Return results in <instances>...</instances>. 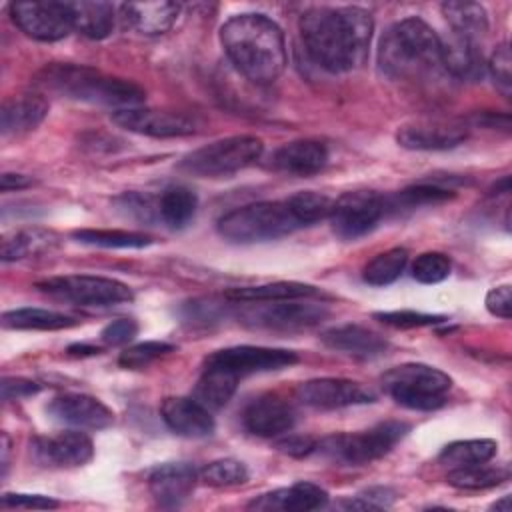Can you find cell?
Listing matches in <instances>:
<instances>
[{
  "label": "cell",
  "instance_id": "obj_29",
  "mask_svg": "<svg viewBox=\"0 0 512 512\" xmlns=\"http://www.w3.org/2000/svg\"><path fill=\"white\" fill-rule=\"evenodd\" d=\"M72 12V26L90 40L110 36L114 28V6L110 2H68Z\"/></svg>",
  "mask_w": 512,
  "mask_h": 512
},
{
  "label": "cell",
  "instance_id": "obj_10",
  "mask_svg": "<svg viewBox=\"0 0 512 512\" xmlns=\"http://www.w3.org/2000/svg\"><path fill=\"white\" fill-rule=\"evenodd\" d=\"M328 316L330 310L324 304L308 302V298L256 302V306H246L238 312L240 322L264 330H304L324 322Z\"/></svg>",
  "mask_w": 512,
  "mask_h": 512
},
{
  "label": "cell",
  "instance_id": "obj_28",
  "mask_svg": "<svg viewBox=\"0 0 512 512\" xmlns=\"http://www.w3.org/2000/svg\"><path fill=\"white\" fill-rule=\"evenodd\" d=\"M320 290L304 282H270L258 286L230 288L226 292L228 300L234 302H274V300H298V298H316Z\"/></svg>",
  "mask_w": 512,
  "mask_h": 512
},
{
  "label": "cell",
  "instance_id": "obj_9",
  "mask_svg": "<svg viewBox=\"0 0 512 512\" xmlns=\"http://www.w3.org/2000/svg\"><path fill=\"white\" fill-rule=\"evenodd\" d=\"M36 288L54 298L80 304V306H114L124 304L134 298L132 290L114 278L90 276V274H68V276H52L46 280H38Z\"/></svg>",
  "mask_w": 512,
  "mask_h": 512
},
{
  "label": "cell",
  "instance_id": "obj_55",
  "mask_svg": "<svg viewBox=\"0 0 512 512\" xmlns=\"http://www.w3.org/2000/svg\"><path fill=\"white\" fill-rule=\"evenodd\" d=\"M492 508H496V510H504V512H508L510 510V496H502V500H498L496 504H492Z\"/></svg>",
  "mask_w": 512,
  "mask_h": 512
},
{
  "label": "cell",
  "instance_id": "obj_52",
  "mask_svg": "<svg viewBox=\"0 0 512 512\" xmlns=\"http://www.w3.org/2000/svg\"><path fill=\"white\" fill-rule=\"evenodd\" d=\"M0 386H2V398L4 400L26 398V396H32L40 390V386L36 382L24 380V378H4Z\"/></svg>",
  "mask_w": 512,
  "mask_h": 512
},
{
  "label": "cell",
  "instance_id": "obj_39",
  "mask_svg": "<svg viewBox=\"0 0 512 512\" xmlns=\"http://www.w3.org/2000/svg\"><path fill=\"white\" fill-rule=\"evenodd\" d=\"M454 196V192L450 188H442L438 184H414L410 188H404L402 192L394 194L392 198L384 200V212L386 208H394V210H412L418 206H428V204H440L446 202Z\"/></svg>",
  "mask_w": 512,
  "mask_h": 512
},
{
  "label": "cell",
  "instance_id": "obj_17",
  "mask_svg": "<svg viewBox=\"0 0 512 512\" xmlns=\"http://www.w3.org/2000/svg\"><path fill=\"white\" fill-rule=\"evenodd\" d=\"M50 416L80 430H102L114 422L112 410L88 394H62L48 404Z\"/></svg>",
  "mask_w": 512,
  "mask_h": 512
},
{
  "label": "cell",
  "instance_id": "obj_49",
  "mask_svg": "<svg viewBox=\"0 0 512 512\" xmlns=\"http://www.w3.org/2000/svg\"><path fill=\"white\" fill-rule=\"evenodd\" d=\"M486 308L492 316L510 318L512 316V290L508 284L496 286L486 294Z\"/></svg>",
  "mask_w": 512,
  "mask_h": 512
},
{
  "label": "cell",
  "instance_id": "obj_38",
  "mask_svg": "<svg viewBox=\"0 0 512 512\" xmlns=\"http://www.w3.org/2000/svg\"><path fill=\"white\" fill-rule=\"evenodd\" d=\"M508 478H510V472L506 468H490L484 464L452 468L446 474V482L460 490H486L502 484Z\"/></svg>",
  "mask_w": 512,
  "mask_h": 512
},
{
  "label": "cell",
  "instance_id": "obj_15",
  "mask_svg": "<svg viewBox=\"0 0 512 512\" xmlns=\"http://www.w3.org/2000/svg\"><path fill=\"white\" fill-rule=\"evenodd\" d=\"M296 398L310 408L336 410L374 402V392L348 378H314L296 388Z\"/></svg>",
  "mask_w": 512,
  "mask_h": 512
},
{
  "label": "cell",
  "instance_id": "obj_35",
  "mask_svg": "<svg viewBox=\"0 0 512 512\" xmlns=\"http://www.w3.org/2000/svg\"><path fill=\"white\" fill-rule=\"evenodd\" d=\"M196 194L186 186H170L158 200V216L170 228H184L196 212Z\"/></svg>",
  "mask_w": 512,
  "mask_h": 512
},
{
  "label": "cell",
  "instance_id": "obj_16",
  "mask_svg": "<svg viewBox=\"0 0 512 512\" xmlns=\"http://www.w3.org/2000/svg\"><path fill=\"white\" fill-rule=\"evenodd\" d=\"M468 138V128L454 120H418L398 128L396 140L408 150H450Z\"/></svg>",
  "mask_w": 512,
  "mask_h": 512
},
{
  "label": "cell",
  "instance_id": "obj_43",
  "mask_svg": "<svg viewBox=\"0 0 512 512\" xmlns=\"http://www.w3.org/2000/svg\"><path fill=\"white\" fill-rule=\"evenodd\" d=\"M450 258L442 252H424L412 264V276L420 284H438L450 276Z\"/></svg>",
  "mask_w": 512,
  "mask_h": 512
},
{
  "label": "cell",
  "instance_id": "obj_25",
  "mask_svg": "<svg viewBox=\"0 0 512 512\" xmlns=\"http://www.w3.org/2000/svg\"><path fill=\"white\" fill-rule=\"evenodd\" d=\"M320 340L330 350H336L354 358H362V360L376 358L388 348V342L380 334L358 324L334 326L322 332Z\"/></svg>",
  "mask_w": 512,
  "mask_h": 512
},
{
  "label": "cell",
  "instance_id": "obj_33",
  "mask_svg": "<svg viewBox=\"0 0 512 512\" xmlns=\"http://www.w3.org/2000/svg\"><path fill=\"white\" fill-rule=\"evenodd\" d=\"M442 14L452 32L470 40H476L488 30V14L482 4L476 2H444Z\"/></svg>",
  "mask_w": 512,
  "mask_h": 512
},
{
  "label": "cell",
  "instance_id": "obj_51",
  "mask_svg": "<svg viewBox=\"0 0 512 512\" xmlns=\"http://www.w3.org/2000/svg\"><path fill=\"white\" fill-rule=\"evenodd\" d=\"M316 440L312 436H302V434H290V436H284L276 442V448L288 456H294V458H302V456H308L310 452L316 450Z\"/></svg>",
  "mask_w": 512,
  "mask_h": 512
},
{
  "label": "cell",
  "instance_id": "obj_32",
  "mask_svg": "<svg viewBox=\"0 0 512 512\" xmlns=\"http://www.w3.org/2000/svg\"><path fill=\"white\" fill-rule=\"evenodd\" d=\"M76 324L74 316L46 308H16L2 314V326L12 330H62Z\"/></svg>",
  "mask_w": 512,
  "mask_h": 512
},
{
  "label": "cell",
  "instance_id": "obj_53",
  "mask_svg": "<svg viewBox=\"0 0 512 512\" xmlns=\"http://www.w3.org/2000/svg\"><path fill=\"white\" fill-rule=\"evenodd\" d=\"M32 184V178L30 176H24V174H12V172H4L0 176V188L4 192H10V190H22V188H28Z\"/></svg>",
  "mask_w": 512,
  "mask_h": 512
},
{
  "label": "cell",
  "instance_id": "obj_30",
  "mask_svg": "<svg viewBox=\"0 0 512 512\" xmlns=\"http://www.w3.org/2000/svg\"><path fill=\"white\" fill-rule=\"evenodd\" d=\"M58 244V236L46 228H24L6 234L2 240V260L16 262L42 252H50Z\"/></svg>",
  "mask_w": 512,
  "mask_h": 512
},
{
  "label": "cell",
  "instance_id": "obj_11",
  "mask_svg": "<svg viewBox=\"0 0 512 512\" xmlns=\"http://www.w3.org/2000/svg\"><path fill=\"white\" fill-rule=\"evenodd\" d=\"M12 22L30 38L40 42L62 40L74 30L68 2H12L8 6Z\"/></svg>",
  "mask_w": 512,
  "mask_h": 512
},
{
  "label": "cell",
  "instance_id": "obj_40",
  "mask_svg": "<svg viewBox=\"0 0 512 512\" xmlns=\"http://www.w3.org/2000/svg\"><path fill=\"white\" fill-rule=\"evenodd\" d=\"M292 214L296 216V220L300 222V226H310L314 222L326 220L332 214V206L334 200L328 198L326 194L320 192H312V190H302L292 194L290 198H286Z\"/></svg>",
  "mask_w": 512,
  "mask_h": 512
},
{
  "label": "cell",
  "instance_id": "obj_6",
  "mask_svg": "<svg viewBox=\"0 0 512 512\" xmlns=\"http://www.w3.org/2000/svg\"><path fill=\"white\" fill-rule=\"evenodd\" d=\"M384 390L402 406L410 410H436L446 400L452 378L428 364L406 362L390 368L382 376Z\"/></svg>",
  "mask_w": 512,
  "mask_h": 512
},
{
  "label": "cell",
  "instance_id": "obj_50",
  "mask_svg": "<svg viewBox=\"0 0 512 512\" xmlns=\"http://www.w3.org/2000/svg\"><path fill=\"white\" fill-rule=\"evenodd\" d=\"M120 204V208L126 210L128 216H136L138 220H152V212L158 206H152V198L150 196H142L136 192L124 194L116 200Z\"/></svg>",
  "mask_w": 512,
  "mask_h": 512
},
{
  "label": "cell",
  "instance_id": "obj_36",
  "mask_svg": "<svg viewBox=\"0 0 512 512\" xmlns=\"http://www.w3.org/2000/svg\"><path fill=\"white\" fill-rule=\"evenodd\" d=\"M408 250L406 248H390L386 252L376 254L362 270V278L370 286H388L392 284L408 264Z\"/></svg>",
  "mask_w": 512,
  "mask_h": 512
},
{
  "label": "cell",
  "instance_id": "obj_26",
  "mask_svg": "<svg viewBox=\"0 0 512 512\" xmlns=\"http://www.w3.org/2000/svg\"><path fill=\"white\" fill-rule=\"evenodd\" d=\"M328 492L314 482H296L288 488H278L252 500V510H316L326 506Z\"/></svg>",
  "mask_w": 512,
  "mask_h": 512
},
{
  "label": "cell",
  "instance_id": "obj_21",
  "mask_svg": "<svg viewBox=\"0 0 512 512\" xmlns=\"http://www.w3.org/2000/svg\"><path fill=\"white\" fill-rule=\"evenodd\" d=\"M48 114V100L40 92L10 96L0 108V134L18 138L36 130Z\"/></svg>",
  "mask_w": 512,
  "mask_h": 512
},
{
  "label": "cell",
  "instance_id": "obj_1",
  "mask_svg": "<svg viewBox=\"0 0 512 512\" xmlns=\"http://www.w3.org/2000/svg\"><path fill=\"white\" fill-rule=\"evenodd\" d=\"M372 30L370 12L358 6H314L300 16V34L310 58L332 74L364 64Z\"/></svg>",
  "mask_w": 512,
  "mask_h": 512
},
{
  "label": "cell",
  "instance_id": "obj_27",
  "mask_svg": "<svg viewBox=\"0 0 512 512\" xmlns=\"http://www.w3.org/2000/svg\"><path fill=\"white\" fill-rule=\"evenodd\" d=\"M440 60L452 76L462 80H480L486 70V62L476 46V40L458 36L454 32L448 38H440Z\"/></svg>",
  "mask_w": 512,
  "mask_h": 512
},
{
  "label": "cell",
  "instance_id": "obj_46",
  "mask_svg": "<svg viewBox=\"0 0 512 512\" xmlns=\"http://www.w3.org/2000/svg\"><path fill=\"white\" fill-rule=\"evenodd\" d=\"M396 492L386 486H372L368 490L358 492L354 498L344 500L340 506L342 508H360V510H378V508H388L396 500Z\"/></svg>",
  "mask_w": 512,
  "mask_h": 512
},
{
  "label": "cell",
  "instance_id": "obj_41",
  "mask_svg": "<svg viewBox=\"0 0 512 512\" xmlns=\"http://www.w3.org/2000/svg\"><path fill=\"white\" fill-rule=\"evenodd\" d=\"M200 478L204 480V484L214 488L240 486L248 480V468L236 458H220L206 464L200 472Z\"/></svg>",
  "mask_w": 512,
  "mask_h": 512
},
{
  "label": "cell",
  "instance_id": "obj_47",
  "mask_svg": "<svg viewBox=\"0 0 512 512\" xmlns=\"http://www.w3.org/2000/svg\"><path fill=\"white\" fill-rule=\"evenodd\" d=\"M138 334V322L134 318H118L104 326L100 338L108 346H122L136 338Z\"/></svg>",
  "mask_w": 512,
  "mask_h": 512
},
{
  "label": "cell",
  "instance_id": "obj_48",
  "mask_svg": "<svg viewBox=\"0 0 512 512\" xmlns=\"http://www.w3.org/2000/svg\"><path fill=\"white\" fill-rule=\"evenodd\" d=\"M2 506L8 508H32V510H50L58 508V500L50 496H40V494H4L2 496Z\"/></svg>",
  "mask_w": 512,
  "mask_h": 512
},
{
  "label": "cell",
  "instance_id": "obj_54",
  "mask_svg": "<svg viewBox=\"0 0 512 512\" xmlns=\"http://www.w3.org/2000/svg\"><path fill=\"white\" fill-rule=\"evenodd\" d=\"M100 350L94 348V346H88V344H72L68 346V354L70 356H92V354H98Z\"/></svg>",
  "mask_w": 512,
  "mask_h": 512
},
{
  "label": "cell",
  "instance_id": "obj_20",
  "mask_svg": "<svg viewBox=\"0 0 512 512\" xmlns=\"http://www.w3.org/2000/svg\"><path fill=\"white\" fill-rule=\"evenodd\" d=\"M162 420L170 430L186 438L210 436L216 428L210 410L200 404L194 396H170L160 406Z\"/></svg>",
  "mask_w": 512,
  "mask_h": 512
},
{
  "label": "cell",
  "instance_id": "obj_22",
  "mask_svg": "<svg viewBox=\"0 0 512 512\" xmlns=\"http://www.w3.org/2000/svg\"><path fill=\"white\" fill-rule=\"evenodd\" d=\"M34 454L44 464L54 466H84L94 456L92 440L80 430H66L52 438L34 440Z\"/></svg>",
  "mask_w": 512,
  "mask_h": 512
},
{
  "label": "cell",
  "instance_id": "obj_13",
  "mask_svg": "<svg viewBox=\"0 0 512 512\" xmlns=\"http://www.w3.org/2000/svg\"><path fill=\"white\" fill-rule=\"evenodd\" d=\"M298 362V356L292 350L284 348H268V346H230L212 352L206 358V366L222 368L238 378L256 374V372H272L282 370Z\"/></svg>",
  "mask_w": 512,
  "mask_h": 512
},
{
  "label": "cell",
  "instance_id": "obj_7",
  "mask_svg": "<svg viewBox=\"0 0 512 512\" xmlns=\"http://www.w3.org/2000/svg\"><path fill=\"white\" fill-rule=\"evenodd\" d=\"M408 430V424L388 420L362 432L328 436L316 444V450H320L332 462L364 466L388 454L406 436Z\"/></svg>",
  "mask_w": 512,
  "mask_h": 512
},
{
  "label": "cell",
  "instance_id": "obj_31",
  "mask_svg": "<svg viewBox=\"0 0 512 512\" xmlns=\"http://www.w3.org/2000/svg\"><path fill=\"white\" fill-rule=\"evenodd\" d=\"M238 380H240L238 376H234L222 368L204 364L202 376L198 378L196 388H194V398L200 404H204L208 410H220L234 396Z\"/></svg>",
  "mask_w": 512,
  "mask_h": 512
},
{
  "label": "cell",
  "instance_id": "obj_14",
  "mask_svg": "<svg viewBox=\"0 0 512 512\" xmlns=\"http://www.w3.org/2000/svg\"><path fill=\"white\" fill-rule=\"evenodd\" d=\"M112 120L136 134L152 136V138H176V136H188L196 132V122L174 110H158V108H122L114 110Z\"/></svg>",
  "mask_w": 512,
  "mask_h": 512
},
{
  "label": "cell",
  "instance_id": "obj_19",
  "mask_svg": "<svg viewBox=\"0 0 512 512\" xmlns=\"http://www.w3.org/2000/svg\"><path fill=\"white\" fill-rule=\"evenodd\" d=\"M196 470L188 462H168L156 466L148 476L152 498L162 508H176L186 502L196 486Z\"/></svg>",
  "mask_w": 512,
  "mask_h": 512
},
{
  "label": "cell",
  "instance_id": "obj_5",
  "mask_svg": "<svg viewBox=\"0 0 512 512\" xmlns=\"http://www.w3.org/2000/svg\"><path fill=\"white\" fill-rule=\"evenodd\" d=\"M302 228L286 200L254 202L226 212L218 220V234L236 244L276 240Z\"/></svg>",
  "mask_w": 512,
  "mask_h": 512
},
{
  "label": "cell",
  "instance_id": "obj_12",
  "mask_svg": "<svg viewBox=\"0 0 512 512\" xmlns=\"http://www.w3.org/2000/svg\"><path fill=\"white\" fill-rule=\"evenodd\" d=\"M384 214V198L374 190H354L334 200L330 224L338 238L356 240L370 232Z\"/></svg>",
  "mask_w": 512,
  "mask_h": 512
},
{
  "label": "cell",
  "instance_id": "obj_44",
  "mask_svg": "<svg viewBox=\"0 0 512 512\" xmlns=\"http://www.w3.org/2000/svg\"><path fill=\"white\" fill-rule=\"evenodd\" d=\"M376 320H380L386 326L394 328H422V326H434L440 322H446V316L440 314H426L416 310H390V312H374Z\"/></svg>",
  "mask_w": 512,
  "mask_h": 512
},
{
  "label": "cell",
  "instance_id": "obj_24",
  "mask_svg": "<svg viewBox=\"0 0 512 512\" xmlns=\"http://www.w3.org/2000/svg\"><path fill=\"white\" fill-rule=\"evenodd\" d=\"M180 14L178 2H126L120 6V16L126 26L142 36H158L172 28Z\"/></svg>",
  "mask_w": 512,
  "mask_h": 512
},
{
  "label": "cell",
  "instance_id": "obj_3",
  "mask_svg": "<svg viewBox=\"0 0 512 512\" xmlns=\"http://www.w3.org/2000/svg\"><path fill=\"white\" fill-rule=\"evenodd\" d=\"M34 86L42 92L116 110L140 106L146 98V92L132 80L108 76L82 64H48L34 76Z\"/></svg>",
  "mask_w": 512,
  "mask_h": 512
},
{
  "label": "cell",
  "instance_id": "obj_42",
  "mask_svg": "<svg viewBox=\"0 0 512 512\" xmlns=\"http://www.w3.org/2000/svg\"><path fill=\"white\" fill-rule=\"evenodd\" d=\"M170 352H174V344L160 342V340H146V342H140V344H134V346H128L126 350H122L118 362L124 368L136 370V368L148 366L150 362H154Z\"/></svg>",
  "mask_w": 512,
  "mask_h": 512
},
{
  "label": "cell",
  "instance_id": "obj_45",
  "mask_svg": "<svg viewBox=\"0 0 512 512\" xmlns=\"http://www.w3.org/2000/svg\"><path fill=\"white\" fill-rule=\"evenodd\" d=\"M486 68L490 70L498 90L504 96H510V92H512V54H510L508 42H502L494 48Z\"/></svg>",
  "mask_w": 512,
  "mask_h": 512
},
{
  "label": "cell",
  "instance_id": "obj_8",
  "mask_svg": "<svg viewBox=\"0 0 512 512\" xmlns=\"http://www.w3.org/2000/svg\"><path fill=\"white\" fill-rule=\"evenodd\" d=\"M262 150L264 144L256 136H228L186 154L180 168L200 178H224L254 164L262 156Z\"/></svg>",
  "mask_w": 512,
  "mask_h": 512
},
{
  "label": "cell",
  "instance_id": "obj_4",
  "mask_svg": "<svg viewBox=\"0 0 512 512\" xmlns=\"http://www.w3.org/2000/svg\"><path fill=\"white\" fill-rule=\"evenodd\" d=\"M380 70L394 80H422L440 66V36L422 18L394 22L380 38Z\"/></svg>",
  "mask_w": 512,
  "mask_h": 512
},
{
  "label": "cell",
  "instance_id": "obj_23",
  "mask_svg": "<svg viewBox=\"0 0 512 512\" xmlns=\"http://www.w3.org/2000/svg\"><path fill=\"white\" fill-rule=\"evenodd\" d=\"M328 162V148L320 140L304 138L280 146L272 154V168L292 176H312Z\"/></svg>",
  "mask_w": 512,
  "mask_h": 512
},
{
  "label": "cell",
  "instance_id": "obj_2",
  "mask_svg": "<svg viewBox=\"0 0 512 512\" xmlns=\"http://www.w3.org/2000/svg\"><path fill=\"white\" fill-rule=\"evenodd\" d=\"M220 42L236 70L256 84L274 82L288 64L282 28L258 12L228 18L220 28Z\"/></svg>",
  "mask_w": 512,
  "mask_h": 512
},
{
  "label": "cell",
  "instance_id": "obj_34",
  "mask_svg": "<svg viewBox=\"0 0 512 512\" xmlns=\"http://www.w3.org/2000/svg\"><path fill=\"white\" fill-rule=\"evenodd\" d=\"M498 444L490 438L456 440L442 448L438 460L448 468H466L476 464H486L494 458Z\"/></svg>",
  "mask_w": 512,
  "mask_h": 512
},
{
  "label": "cell",
  "instance_id": "obj_18",
  "mask_svg": "<svg viewBox=\"0 0 512 512\" xmlns=\"http://www.w3.org/2000/svg\"><path fill=\"white\" fill-rule=\"evenodd\" d=\"M296 412L292 404L278 396L254 398L242 412V424L248 432L262 438H276L292 430Z\"/></svg>",
  "mask_w": 512,
  "mask_h": 512
},
{
  "label": "cell",
  "instance_id": "obj_37",
  "mask_svg": "<svg viewBox=\"0 0 512 512\" xmlns=\"http://www.w3.org/2000/svg\"><path fill=\"white\" fill-rule=\"evenodd\" d=\"M76 242L100 248H144L152 244V238L142 232L130 230H104V228H84L72 232Z\"/></svg>",
  "mask_w": 512,
  "mask_h": 512
}]
</instances>
